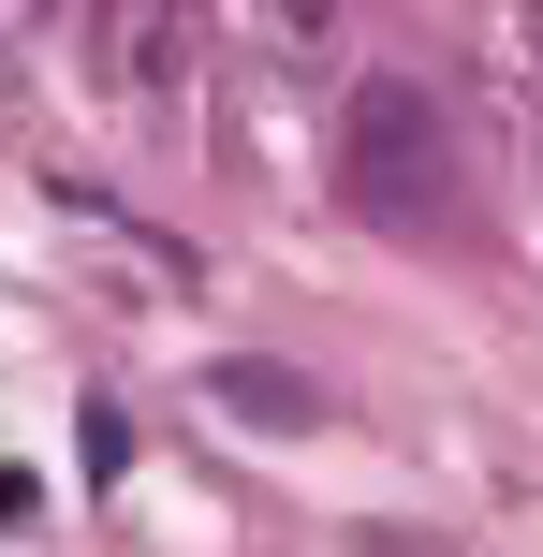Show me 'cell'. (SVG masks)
Returning <instances> with one entry per match:
<instances>
[{"instance_id":"cell-1","label":"cell","mask_w":543,"mask_h":557,"mask_svg":"<svg viewBox=\"0 0 543 557\" xmlns=\"http://www.w3.org/2000/svg\"><path fill=\"white\" fill-rule=\"evenodd\" d=\"M338 191L382 235H470V133L441 117L427 74H353L338 88Z\"/></svg>"},{"instance_id":"cell-3","label":"cell","mask_w":543,"mask_h":557,"mask_svg":"<svg viewBox=\"0 0 543 557\" xmlns=\"http://www.w3.org/2000/svg\"><path fill=\"white\" fill-rule=\"evenodd\" d=\"M264 45H280V59H323L338 29H323V0H280V15H264Z\"/></svg>"},{"instance_id":"cell-2","label":"cell","mask_w":543,"mask_h":557,"mask_svg":"<svg viewBox=\"0 0 543 557\" xmlns=\"http://www.w3.org/2000/svg\"><path fill=\"white\" fill-rule=\"evenodd\" d=\"M74 59H88V88H118V103H162V88L192 74V29L176 15H88Z\"/></svg>"}]
</instances>
